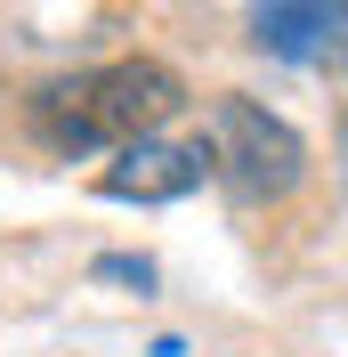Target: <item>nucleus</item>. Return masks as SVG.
Masks as SVG:
<instances>
[{"mask_svg":"<svg viewBox=\"0 0 348 357\" xmlns=\"http://www.w3.org/2000/svg\"><path fill=\"white\" fill-rule=\"evenodd\" d=\"M203 178H211V155H203V138H130V146H113V162L97 171V195L106 203H178L195 195Z\"/></svg>","mask_w":348,"mask_h":357,"instance_id":"obj_3","label":"nucleus"},{"mask_svg":"<svg viewBox=\"0 0 348 357\" xmlns=\"http://www.w3.org/2000/svg\"><path fill=\"white\" fill-rule=\"evenodd\" d=\"M178 106H187L178 66H162V57H113V66H89L73 82L33 89L24 122H33V138L49 155H113L130 138H154Z\"/></svg>","mask_w":348,"mask_h":357,"instance_id":"obj_1","label":"nucleus"},{"mask_svg":"<svg viewBox=\"0 0 348 357\" xmlns=\"http://www.w3.org/2000/svg\"><path fill=\"white\" fill-rule=\"evenodd\" d=\"M203 155H211V178H227L235 203H283V195H300V178H308V138L283 114H267L260 98H243V89L211 98Z\"/></svg>","mask_w":348,"mask_h":357,"instance_id":"obj_2","label":"nucleus"},{"mask_svg":"<svg viewBox=\"0 0 348 357\" xmlns=\"http://www.w3.org/2000/svg\"><path fill=\"white\" fill-rule=\"evenodd\" d=\"M97 276H106V284H138V292H146V284H154V260H130V252H113V260H97Z\"/></svg>","mask_w":348,"mask_h":357,"instance_id":"obj_5","label":"nucleus"},{"mask_svg":"<svg viewBox=\"0 0 348 357\" xmlns=\"http://www.w3.org/2000/svg\"><path fill=\"white\" fill-rule=\"evenodd\" d=\"M251 41L283 66H316L348 41V0H251Z\"/></svg>","mask_w":348,"mask_h":357,"instance_id":"obj_4","label":"nucleus"}]
</instances>
